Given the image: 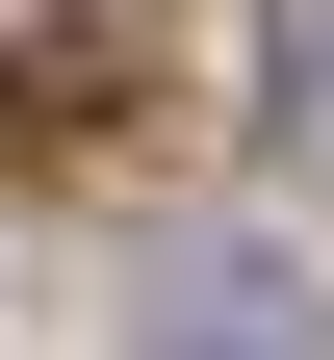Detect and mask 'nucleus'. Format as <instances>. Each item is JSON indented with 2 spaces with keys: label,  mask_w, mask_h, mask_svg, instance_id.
I'll list each match as a JSON object with an SVG mask.
<instances>
[]
</instances>
